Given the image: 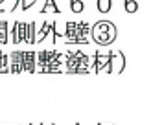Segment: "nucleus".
Here are the masks:
<instances>
[{
  "label": "nucleus",
  "mask_w": 151,
  "mask_h": 125,
  "mask_svg": "<svg viewBox=\"0 0 151 125\" xmlns=\"http://www.w3.org/2000/svg\"><path fill=\"white\" fill-rule=\"evenodd\" d=\"M118 29L111 20H100L94 26H90V37L98 46H109L116 41Z\"/></svg>",
  "instance_id": "obj_1"
},
{
  "label": "nucleus",
  "mask_w": 151,
  "mask_h": 125,
  "mask_svg": "<svg viewBox=\"0 0 151 125\" xmlns=\"http://www.w3.org/2000/svg\"><path fill=\"white\" fill-rule=\"evenodd\" d=\"M94 59L90 61V74H98L101 72V68H105V64L107 63H112L114 61V54L109 51V54H101V51L96 50V54L92 55Z\"/></svg>",
  "instance_id": "obj_2"
},
{
  "label": "nucleus",
  "mask_w": 151,
  "mask_h": 125,
  "mask_svg": "<svg viewBox=\"0 0 151 125\" xmlns=\"http://www.w3.org/2000/svg\"><path fill=\"white\" fill-rule=\"evenodd\" d=\"M90 33V24L85 20H81V22H76V35H78V39H76L74 44H90L88 39H87V35Z\"/></svg>",
  "instance_id": "obj_3"
},
{
  "label": "nucleus",
  "mask_w": 151,
  "mask_h": 125,
  "mask_svg": "<svg viewBox=\"0 0 151 125\" xmlns=\"http://www.w3.org/2000/svg\"><path fill=\"white\" fill-rule=\"evenodd\" d=\"M9 72H11V74H20V72H24V51H13V54H11Z\"/></svg>",
  "instance_id": "obj_4"
},
{
  "label": "nucleus",
  "mask_w": 151,
  "mask_h": 125,
  "mask_svg": "<svg viewBox=\"0 0 151 125\" xmlns=\"http://www.w3.org/2000/svg\"><path fill=\"white\" fill-rule=\"evenodd\" d=\"M35 51H24V72H35Z\"/></svg>",
  "instance_id": "obj_5"
},
{
  "label": "nucleus",
  "mask_w": 151,
  "mask_h": 125,
  "mask_svg": "<svg viewBox=\"0 0 151 125\" xmlns=\"http://www.w3.org/2000/svg\"><path fill=\"white\" fill-rule=\"evenodd\" d=\"M37 22H28L26 26V42L28 44H35V39H37Z\"/></svg>",
  "instance_id": "obj_6"
},
{
  "label": "nucleus",
  "mask_w": 151,
  "mask_h": 125,
  "mask_svg": "<svg viewBox=\"0 0 151 125\" xmlns=\"http://www.w3.org/2000/svg\"><path fill=\"white\" fill-rule=\"evenodd\" d=\"M63 37H66L70 42L68 44H74L76 42V39H78V35H76V22H66V31L63 33Z\"/></svg>",
  "instance_id": "obj_7"
},
{
  "label": "nucleus",
  "mask_w": 151,
  "mask_h": 125,
  "mask_svg": "<svg viewBox=\"0 0 151 125\" xmlns=\"http://www.w3.org/2000/svg\"><path fill=\"white\" fill-rule=\"evenodd\" d=\"M11 41L13 44H20L22 39H20V20L13 22V28H11Z\"/></svg>",
  "instance_id": "obj_8"
},
{
  "label": "nucleus",
  "mask_w": 151,
  "mask_h": 125,
  "mask_svg": "<svg viewBox=\"0 0 151 125\" xmlns=\"http://www.w3.org/2000/svg\"><path fill=\"white\" fill-rule=\"evenodd\" d=\"M112 7V0H96V9L100 13H109Z\"/></svg>",
  "instance_id": "obj_9"
},
{
  "label": "nucleus",
  "mask_w": 151,
  "mask_h": 125,
  "mask_svg": "<svg viewBox=\"0 0 151 125\" xmlns=\"http://www.w3.org/2000/svg\"><path fill=\"white\" fill-rule=\"evenodd\" d=\"M48 33H50V22L46 20V22H42V28L39 29V35H37L35 42H42V41H44V37H46Z\"/></svg>",
  "instance_id": "obj_10"
},
{
  "label": "nucleus",
  "mask_w": 151,
  "mask_h": 125,
  "mask_svg": "<svg viewBox=\"0 0 151 125\" xmlns=\"http://www.w3.org/2000/svg\"><path fill=\"white\" fill-rule=\"evenodd\" d=\"M50 9L54 11V13H61V11H59V7H57V4H55V0H46L44 6H42V9H41V13H48Z\"/></svg>",
  "instance_id": "obj_11"
},
{
  "label": "nucleus",
  "mask_w": 151,
  "mask_h": 125,
  "mask_svg": "<svg viewBox=\"0 0 151 125\" xmlns=\"http://www.w3.org/2000/svg\"><path fill=\"white\" fill-rule=\"evenodd\" d=\"M124 7L127 13H137L138 11V0H124Z\"/></svg>",
  "instance_id": "obj_12"
},
{
  "label": "nucleus",
  "mask_w": 151,
  "mask_h": 125,
  "mask_svg": "<svg viewBox=\"0 0 151 125\" xmlns=\"http://www.w3.org/2000/svg\"><path fill=\"white\" fill-rule=\"evenodd\" d=\"M70 9H72V13H83L85 2L83 0H70Z\"/></svg>",
  "instance_id": "obj_13"
},
{
  "label": "nucleus",
  "mask_w": 151,
  "mask_h": 125,
  "mask_svg": "<svg viewBox=\"0 0 151 125\" xmlns=\"http://www.w3.org/2000/svg\"><path fill=\"white\" fill-rule=\"evenodd\" d=\"M7 42V22L0 20V44Z\"/></svg>",
  "instance_id": "obj_14"
},
{
  "label": "nucleus",
  "mask_w": 151,
  "mask_h": 125,
  "mask_svg": "<svg viewBox=\"0 0 151 125\" xmlns=\"http://www.w3.org/2000/svg\"><path fill=\"white\" fill-rule=\"evenodd\" d=\"M9 72V64H7V55L0 51V74H7Z\"/></svg>",
  "instance_id": "obj_15"
},
{
  "label": "nucleus",
  "mask_w": 151,
  "mask_h": 125,
  "mask_svg": "<svg viewBox=\"0 0 151 125\" xmlns=\"http://www.w3.org/2000/svg\"><path fill=\"white\" fill-rule=\"evenodd\" d=\"M55 20H52L50 22V31H52V42H57V39H59V37H61V33H59L57 31V29H55Z\"/></svg>",
  "instance_id": "obj_16"
},
{
  "label": "nucleus",
  "mask_w": 151,
  "mask_h": 125,
  "mask_svg": "<svg viewBox=\"0 0 151 125\" xmlns=\"http://www.w3.org/2000/svg\"><path fill=\"white\" fill-rule=\"evenodd\" d=\"M116 55L120 57V68H118L116 74H122L125 70V55H124V51H116Z\"/></svg>",
  "instance_id": "obj_17"
},
{
  "label": "nucleus",
  "mask_w": 151,
  "mask_h": 125,
  "mask_svg": "<svg viewBox=\"0 0 151 125\" xmlns=\"http://www.w3.org/2000/svg\"><path fill=\"white\" fill-rule=\"evenodd\" d=\"M39 125H46V123H39Z\"/></svg>",
  "instance_id": "obj_18"
},
{
  "label": "nucleus",
  "mask_w": 151,
  "mask_h": 125,
  "mask_svg": "<svg viewBox=\"0 0 151 125\" xmlns=\"http://www.w3.org/2000/svg\"><path fill=\"white\" fill-rule=\"evenodd\" d=\"M2 2H4V0H0V4H2Z\"/></svg>",
  "instance_id": "obj_19"
},
{
  "label": "nucleus",
  "mask_w": 151,
  "mask_h": 125,
  "mask_svg": "<svg viewBox=\"0 0 151 125\" xmlns=\"http://www.w3.org/2000/svg\"><path fill=\"white\" fill-rule=\"evenodd\" d=\"M76 125H81V123H76Z\"/></svg>",
  "instance_id": "obj_20"
},
{
  "label": "nucleus",
  "mask_w": 151,
  "mask_h": 125,
  "mask_svg": "<svg viewBox=\"0 0 151 125\" xmlns=\"http://www.w3.org/2000/svg\"><path fill=\"white\" fill-rule=\"evenodd\" d=\"M52 125H55V123H52Z\"/></svg>",
  "instance_id": "obj_21"
}]
</instances>
